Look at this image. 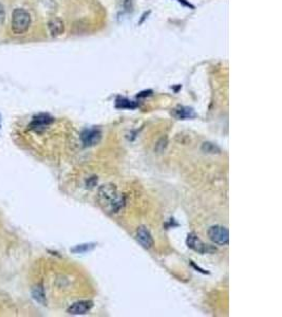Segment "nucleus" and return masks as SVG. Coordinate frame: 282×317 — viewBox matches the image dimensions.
I'll use <instances>...</instances> for the list:
<instances>
[{
  "mask_svg": "<svg viewBox=\"0 0 282 317\" xmlns=\"http://www.w3.org/2000/svg\"><path fill=\"white\" fill-rule=\"evenodd\" d=\"M97 201L108 214H117L125 206V198L113 184H106L99 188Z\"/></svg>",
  "mask_w": 282,
  "mask_h": 317,
  "instance_id": "f257e3e1",
  "label": "nucleus"
},
{
  "mask_svg": "<svg viewBox=\"0 0 282 317\" xmlns=\"http://www.w3.org/2000/svg\"><path fill=\"white\" fill-rule=\"evenodd\" d=\"M31 26V15L26 10L15 9L12 14V30L15 34L26 33Z\"/></svg>",
  "mask_w": 282,
  "mask_h": 317,
  "instance_id": "f03ea898",
  "label": "nucleus"
},
{
  "mask_svg": "<svg viewBox=\"0 0 282 317\" xmlns=\"http://www.w3.org/2000/svg\"><path fill=\"white\" fill-rule=\"evenodd\" d=\"M207 236L218 246H227L229 242L228 229L222 225L211 226L207 230Z\"/></svg>",
  "mask_w": 282,
  "mask_h": 317,
  "instance_id": "7ed1b4c3",
  "label": "nucleus"
},
{
  "mask_svg": "<svg viewBox=\"0 0 282 317\" xmlns=\"http://www.w3.org/2000/svg\"><path fill=\"white\" fill-rule=\"evenodd\" d=\"M186 245L192 251L199 254H212L216 252V249L213 246L207 245L203 242L195 234H189L186 239Z\"/></svg>",
  "mask_w": 282,
  "mask_h": 317,
  "instance_id": "20e7f679",
  "label": "nucleus"
},
{
  "mask_svg": "<svg viewBox=\"0 0 282 317\" xmlns=\"http://www.w3.org/2000/svg\"><path fill=\"white\" fill-rule=\"evenodd\" d=\"M80 140L85 147H91V146H95L102 140V131L99 128L86 129L82 132Z\"/></svg>",
  "mask_w": 282,
  "mask_h": 317,
  "instance_id": "39448f33",
  "label": "nucleus"
},
{
  "mask_svg": "<svg viewBox=\"0 0 282 317\" xmlns=\"http://www.w3.org/2000/svg\"><path fill=\"white\" fill-rule=\"evenodd\" d=\"M137 240L140 245L145 249H150L153 247L154 241L150 234V231L145 226H140L137 230Z\"/></svg>",
  "mask_w": 282,
  "mask_h": 317,
  "instance_id": "423d86ee",
  "label": "nucleus"
},
{
  "mask_svg": "<svg viewBox=\"0 0 282 317\" xmlns=\"http://www.w3.org/2000/svg\"><path fill=\"white\" fill-rule=\"evenodd\" d=\"M92 302L88 300H83V301H77L75 303H73L71 307L67 310V312L71 315H84L87 314L91 308H92Z\"/></svg>",
  "mask_w": 282,
  "mask_h": 317,
  "instance_id": "0eeeda50",
  "label": "nucleus"
},
{
  "mask_svg": "<svg viewBox=\"0 0 282 317\" xmlns=\"http://www.w3.org/2000/svg\"><path fill=\"white\" fill-rule=\"evenodd\" d=\"M48 29L52 37H57V36L61 35L65 31L64 22L59 18H53L48 22Z\"/></svg>",
  "mask_w": 282,
  "mask_h": 317,
  "instance_id": "6e6552de",
  "label": "nucleus"
},
{
  "mask_svg": "<svg viewBox=\"0 0 282 317\" xmlns=\"http://www.w3.org/2000/svg\"><path fill=\"white\" fill-rule=\"evenodd\" d=\"M53 122V117L49 116L48 114H41L38 116L34 117L32 124L30 125L31 128H33L34 130H41L46 128L48 125H50Z\"/></svg>",
  "mask_w": 282,
  "mask_h": 317,
  "instance_id": "1a4fd4ad",
  "label": "nucleus"
},
{
  "mask_svg": "<svg viewBox=\"0 0 282 317\" xmlns=\"http://www.w3.org/2000/svg\"><path fill=\"white\" fill-rule=\"evenodd\" d=\"M174 115L179 120H188L195 116L194 111L188 107H178L174 110Z\"/></svg>",
  "mask_w": 282,
  "mask_h": 317,
  "instance_id": "9d476101",
  "label": "nucleus"
},
{
  "mask_svg": "<svg viewBox=\"0 0 282 317\" xmlns=\"http://www.w3.org/2000/svg\"><path fill=\"white\" fill-rule=\"evenodd\" d=\"M201 150L205 153H208V154H219L220 152H221V149H220L217 145H215L211 142H204L202 144Z\"/></svg>",
  "mask_w": 282,
  "mask_h": 317,
  "instance_id": "9b49d317",
  "label": "nucleus"
},
{
  "mask_svg": "<svg viewBox=\"0 0 282 317\" xmlns=\"http://www.w3.org/2000/svg\"><path fill=\"white\" fill-rule=\"evenodd\" d=\"M116 107L122 108V109H134V108L138 107V105L132 101H128L126 99H122V100L116 101Z\"/></svg>",
  "mask_w": 282,
  "mask_h": 317,
  "instance_id": "f8f14e48",
  "label": "nucleus"
},
{
  "mask_svg": "<svg viewBox=\"0 0 282 317\" xmlns=\"http://www.w3.org/2000/svg\"><path fill=\"white\" fill-rule=\"evenodd\" d=\"M33 296L38 302L45 304L46 303V296L44 293V290L42 287H35L33 291Z\"/></svg>",
  "mask_w": 282,
  "mask_h": 317,
  "instance_id": "ddd939ff",
  "label": "nucleus"
},
{
  "mask_svg": "<svg viewBox=\"0 0 282 317\" xmlns=\"http://www.w3.org/2000/svg\"><path fill=\"white\" fill-rule=\"evenodd\" d=\"M95 243H86V245H79L75 248H73L71 251L73 253H86L88 251H91L95 248Z\"/></svg>",
  "mask_w": 282,
  "mask_h": 317,
  "instance_id": "4468645a",
  "label": "nucleus"
},
{
  "mask_svg": "<svg viewBox=\"0 0 282 317\" xmlns=\"http://www.w3.org/2000/svg\"><path fill=\"white\" fill-rule=\"evenodd\" d=\"M97 183V178L96 177H92L87 181V187L92 188L95 186V184Z\"/></svg>",
  "mask_w": 282,
  "mask_h": 317,
  "instance_id": "2eb2a0df",
  "label": "nucleus"
},
{
  "mask_svg": "<svg viewBox=\"0 0 282 317\" xmlns=\"http://www.w3.org/2000/svg\"><path fill=\"white\" fill-rule=\"evenodd\" d=\"M5 17H6V12H5V9L3 7V5L0 4V26L4 23L5 21Z\"/></svg>",
  "mask_w": 282,
  "mask_h": 317,
  "instance_id": "dca6fc26",
  "label": "nucleus"
}]
</instances>
